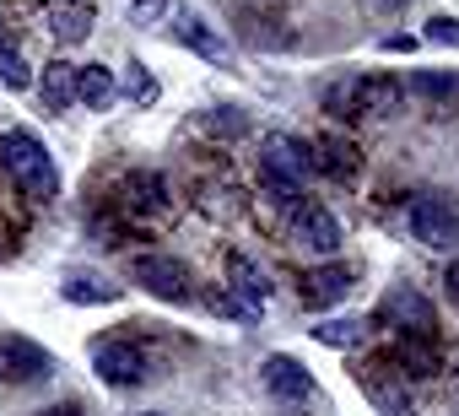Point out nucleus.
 I'll list each match as a JSON object with an SVG mask.
<instances>
[{"instance_id":"18","label":"nucleus","mask_w":459,"mask_h":416,"mask_svg":"<svg viewBox=\"0 0 459 416\" xmlns=\"http://www.w3.org/2000/svg\"><path fill=\"white\" fill-rule=\"evenodd\" d=\"M39 92H44V103L60 114V108H71L76 103V65H65V60H49L44 65V82H39Z\"/></svg>"},{"instance_id":"2","label":"nucleus","mask_w":459,"mask_h":416,"mask_svg":"<svg viewBox=\"0 0 459 416\" xmlns=\"http://www.w3.org/2000/svg\"><path fill=\"white\" fill-rule=\"evenodd\" d=\"M308 173H314V146L308 141H298V135H265L260 141V178L276 200L303 205Z\"/></svg>"},{"instance_id":"20","label":"nucleus","mask_w":459,"mask_h":416,"mask_svg":"<svg viewBox=\"0 0 459 416\" xmlns=\"http://www.w3.org/2000/svg\"><path fill=\"white\" fill-rule=\"evenodd\" d=\"M130 200L135 205H146V212H152V205H162L168 200V184H162V173H130Z\"/></svg>"},{"instance_id":"14","label":"nucleus","mask_w":459,"mask_h":416,"mask_svg":"<svg viewBox=\"0 0 459 416\" xmlns=\"http://www.w3.org/2000/svg\"><path fill=\"white\" fill-rule=\"evenodd\" d=\"M173 39L189 44L195 55H205V60H227V44L200 22V12H189V6H173Z\"/></svg>"},{"instance_id":"29","label":"nucleus","mask_w":459,"mask_h":416,"mask_svg":"<svg viewBox=\"0 0 459 416\" xmlns=\"http://www.w3.org/2000/svg\"><path fill=\"white\" fill-rule=\"evenodd\" d=\"M146 416H152V411H146Z\"/></svg>"},{"instance_id":"6","label":"nucleus","mask_w":459,"mask_h":416,"mask_svg":"<svg viewBox=\"0 0 459 416\" xmlns=\"http://www.w3.org/2000/svg\"><path fill=\"white\" fill-rule=\"evenodd\" d=\"M0 373L17 378V384L49 378V373H55V357H49L39 341H28V335H0Z\"/></svg>"},{"instance_id":"1","label":"nucleus","mask_w":459,"mask_h":416,"mask_svg":"<svg viewBox=\"0 0 459 416\" xmlns=\"http://www.w3.org/2000/svg\"><path fill=\"white\" fill-rule=\"evenodd\" d=\"M0 173H6L17 189L39 195V200H49L60 189V168H55V157L44 152V141L33 130H6L0 135Z\"/></svg>"},{"instance_id":"25","label":"nucleus","mask_w":459,"mask_h":416,"mask_svg":"<svg viewBox=\"0 0 459 416\" xmlns=\"http://www.w3.org/2000/svg\"><path fill=\"white\" fill-rule=\"evenodd\" d=\"M427 39H432V44H459V22L432 17V22H427Z\"/></svg>"},{"instance_id":"28","label":"nucleus","mask_w":459,"mask_h":416,"mask_svg":"<svg viewBox=\"0 0 459 416\" xmlns=\"http://www.w3.org/2000/svg\"><path fill=\"white\" fill-rule=\"evenodd\" d=\"M373 6H400V0H373Z\"/></svg>"},{"instance_id":"19","label":"nucleus","mask_w":459,"mask_h":416,"mask_svg":"<svg viewBox=\"0 0 459 416\" xmlns=\"http://www.w3.org/2000/svg\"><path fill=\"white\" fill-rule=\"evenodd\" d=\"M76 98H82V103H92V108H108V103H114V76H108L103 65L76 71Z\"/></svg>"},{"instance_id":"26","label":"nucleus","mask_w":459,"mask_h":416,"mask_svg":"<svg viewBox=\"0 0 459 416\" xmlns=\"http://www.w3.org/2000/svg\"><path fill=\"white\" fill-rule=\"evenodd\" d=\"M443 292H448V298H454V308H459V260L448 265V276H443Z\"/></svg>"},{"instance_id":"23","label":"nucleus","mask_w":459,"mask_h":416,"mask_svg":"<svg viewBox=\"0 0 459 416\" xmlns=\"http://www.w3.org/2000/svg\"><path fill=\"white\" fill-rule=\"evenodd\" d=\"M357 319H335V325H314V341H325V346H351L357 341Z\"/></svg>"},{"instance_id":"4","label":"nucleus","mask_w":459,"mask_h":416,"mask_svg":"<svg viewBox=\"0 0 459 416\" xmlns=\"http://www.w3.org/2000/svg\"><path fill=\"white\" fill-rule=\"evenodd\" d=\"M92 368H98V378L103 384H114V389H135V384H146V351L141 346H130V341H98L92 346Z\"/></svg>"},{"instance_id":"5","label":"nucleus","mask_w":459,"mask_h":416,"mask_svg":"<svg viewBox=\"0 0 459 416\" xmlns=\"http://www.w3.org/2000/svg\"><path fill=\"white\" fill-rule=\"evenodd\" d=\"M411 233L427 244V249H454V238H459V217H454V205L443 200V195H421V200H411Z\"/></svg>"},{"instance_id":"15","label":"nucleus","mask_w":459,"mask_h":416,"mask_svg":"<svg viewBox=\"0 0 459 416\" xmlns=\"http://www.w3.org/2000/svg\"><path fill=\"white\" fill-rule=\"evenodd\" d=\"M92 22H98V6H92V0H60L55 17H49V33H55L60 44H82V39L92 33Z\"/></svg>"},{"instance_id":"24","label":"nucleus","mask_w":459,"mask_h":416,"mask_svg":"<svg viewBox=\"0 0 459 416\" xmlns=\"http://www.w3.org/2000/svg\"><path fill=\"white\" fill-rule=\"evenodd\" d=\"M373 400H378V411H384V416H411L400 389H384V384H373Z\"/></svg>"},{"instance_id":"16","label":"nucleus","mask_w":459,"mask_h":416,"mask_svg":"<svg viewBox=\"0 0 459 416\" xmlns=\"http://www.w3.org/2000/svg\"><path fill=\"white\" fill-rule=\"evenodd\" d=\"M394 362L411 378H432L437 373V341L432 335H394Z\"/></svg>"},{"instance_id":"3","label":"nucleus","mask_w":459,"mask_h":416,"mask_svg":"<svg viewBox=\"0 0 459 416\" xmlns=\"http://www.w3.org/2000/svg\"><path fill=\"white\" fill-rule=\"evenodd\" d=\"M400 103V82L373 71V76H357L351 87H330V114H346V119H384L394 114Z\"/></svg>"},{"instance_id":"12","label":"nucleus","mask_w":459,"mask_h":416,"mask_svg":"<svg viewBox=\"0 0 459 416\" xmlns=\"http://www.w3.org/2000/svg\"><path fill=\"white\" fill-rule=\"evenodd\" d=\"M227 282H233V292H238V303L255 314V308H265V298H271V276L249 260V255H227Z\"/></svg>"},{"instance_id":"10","label":"nucleus","mask_w":459,"mask_h":416,"mask_svg":"<svg viewBox=\"0 0 459 416\" xmlns=\"http://www.w3.org/2000/svg\"><path fill=\"white\" fill-rule=\"evenodd\" d=\"M314 168L335 184H351L362 173V146H351L341 135H325V141H314Z\"/></svg>"},{"instance_id":"27","label":"nucleus","mask_w":459,"mask_h":416,"mask_svg":"<svg viewBox=\"0 0 459 416\" xmlns=\"http://www.w3.org/2000/svg\"><path fill=\"white\" fill-rule=\"evenodd\" d=\"M39 416H82V411H76V405L65 400V405H49V411H39Z\"/></svg>"},{"instance_id":"11","label":"nucleus","mask_w":459,"mask_h":416,"mask_svg":"<svg viewBox=\"0 0 459 416\" xmlns=\"http://www.w3.org/2000/svg\"><path fill=\"white\" fill-rule=\"evenodd\" d=\"M384 314L400 325V335H432V303L411 287H394L384 292Z\"/></svg>"},{"instance_id":"22","label":"nucleus","mask_w":459,"mask_h":416,"mask_svg":"<svg viewBox=\"0 0 459 416\" xmlns=\"http://www.w3.org/2000/svg\"><path fill=\"white\" fill-rule=\"evenodd\" d=\"M0 82H6L12 92H22V87H33V71L22 65V55H17V49H0Z\"/></svg>"},{"instance_id":"7","label":"nucleus","mask_w":459,"mask_h":416,"mask_svg":"<svg viewBox=\"0 0 459 416\" xmlns=\"http://www.w3.org/2000/svg\"><path fill=\"white\" fill-rule=\"evenodd\" d=\"M351 282H357V271L351 265H314V271H303V282H298V298L308 303V308H330V303H341L346 292H351Z\"/></svg>"},{"instance_id":"8","label":"nucleus","mask_w":459,"mask_h":416,"mask_svg":"<svg viewBox=\"0 0 459 416\" xmlns=\"http://www.w3.org/2000/svg\"><path fill=\"white\" fill-rule=\"evenodd\" d=\"M292 233H298L314 255H335V249H341V222L325 212V205H314V200H303L298 212H292Z\"/></svg>"},{"instance_id":"9","label":"nucleus","mask_w":459,"mask_h":416,"mask_svg":"<svg viewBox=\"0 0 459 416\" xmlns=\"http://www.w3.org/2000/svg\"><path fill=\"white\" fill-rule=\"evenodd\" d=\"M135 282H141L152 298H168V303L189 298V276H184V265H178V260H162V255L135 260Z\"/></svg>"},{"instance_id":"13","label":"nucleus","mask_w":459,"mask_h":416,"mask_svg":"<svg viewBox=\"0 0 459 416\" xmlns=\"http://www.w3.org/2000/svg\"><path fill=\"white\" fill-rule=\"evenodd\" d=\"M265 389L276 394V400H308L314 394V378H308V368L303 362H292V357H265Z\"/></svg>"},{"instance_id":"17","label":"nucleus","mask_w":459,"mask_h":416,"mask_svg":"<svg viewBox=\"0 0 459 416\" xmlns=\"http://www.w3.org/2000/svg\"><path fill=\"white\" fill-rule=\"evenodd\" d=\"M411 87H416V92L427 98V108H437L443 119L459 108V76H448V71H416Z\"/></svg>"},{"instance_id":"21","label":"nucleus","mask_w":459,"mask_h":416,"mask_svg":"<svg viewBox=\"0 0 459 416\" xmlns=\"http://www.w3.org/2000/svg\"><path fill=\"white\" fill-rule=\"evenodd\" d=\"M71 303H114V287H103V282H87V276H65V287H60Z\"/></svg>"}]
</instances>
